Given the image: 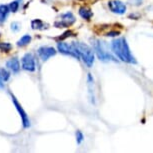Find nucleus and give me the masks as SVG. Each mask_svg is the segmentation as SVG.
<instances>
[{
  "mask_svg": "<svg viewBox=\"0 0 153 153\" xmlns=\"http://www.w3.org/2000/svg\"><path fill=\"white\" fill-rule=\"evenodd\" d=\"M21 67L27 72H34L36 70V60L33 53L27 52L23 55L21 59Z\"/></svg>",
  "mask_w": 153,
  "mask_h": 153,
  "instance_id": "obj_7",
  "label": "nucleus"
},
{
  "mask_svg": "<svg viewBox=\"0 0 153 153\" xmlns=\"http://www.w3.org/2000/svg\"><path fill=\"white\" fill-rule=\"evenodd\" d=\"M12 48H13V46L9 42H0V50H1L2 52L8 53L12 50Z\"/></svg>",
  "mask_w": 153,
  "mask_h": 153,
  "instance_id": "obj_17",
  "label": "nucleus"
},
{
  "mask_svg": "<svg viewBox=\"0 0 153 153\" xmlns=\"http://www.w3.org/2000/svg\"><path fill=\"white\" fill-rule=\"evenodd\" d=\"M31 28L33 30H45L48 28V24L41 19H33L31 21Z\"/></svg>",
  "mask_w": 153,
  "mask_h": 153,
  "instance_id": "obj_12",
  "label": "nucleus"
},
{
  "mask_svg": "<svg viewBox=\"0 0 153 153\" xmlns=\"http://www.w3.org/2000/svg\"><path fill=\"white\" fill-rule=\"evenodd\" d=\"M111 50L120 61L128 64H136V59L132 55L125 37H119L112 40Z\"/></svg>",
  "mask_w": 153,
  "mask_h": 153,
  "instance_id": "obj_1",
  "label": "nucleus"
},
{
  "mask_svg": "<svg viewBox=\"0 0 153 153\" xmlns=\"http://www.w3.org/2000/svg\"><path fill=\"white\" fill-rule=\"evenodd\" d=\"M6 68L9 69L13 74H17V73H19L20 69L22 67H21V64H20L19 59L17 58L16 56H14L6 61Z\"/></svg>",
  "mask_w": 153,
  "mask_h": 153,
  "instance_id": "obj_10",
  "label": "nucleus"
},
{
  "mask_svg": "<svg viewBox=\"0 0 153 153\" xmlns=\"http://www.w3.org/2000/svg\"><path fill=\"white\" fill-rule=\"evenodd\" d=\"M107 5L111 12L118 14V15H122L127 10L126 4L124 2L120 1V0H110L107 3Z\"/></svg>",
  "mask_w": 153,
  "mask_h": 153,
  "instance_id": "obj_9",
  "label": "nucleus"
},
{
  "mask_svg": "<svg viewBox=\"0 0 153 153\" xmlns=\"http://www.w3.org/2000/svg\"><path fill=\"white\" fill-rule=\"evenodd\" d=\"M75 136H76V142H77V144H81L82 141L84 140V134H83L80 130L76 131V133H75Z\"/></svg>",
  "mask_w": 153,
  "mask_h": 153,
  "instance_id": "obj_20",
  "label": "nucleus"
},
{
  "mask_svg": "<svg viewBox=\"0 0 153 153\" xmlns=\"http://www.w3.org/2000/svg\"><path fill=\"white\" fill-rule=\"evenodd\" d=\"M0 71H1V76H2V79H3L4 82H7L8 80L10 79V76H11V73H10V70L8 68H0Z\"/></svg>",
  "mask_w": 153,
  "mask_h": 153,
  "instance_id": "obj_18",
  "label": "nucleus"
},
{
  "mask_svg": "<svg viewBox=\"0 0 153 153\" xmlns=\"http://www.w3.org/2000/svg\"><path fill=\"white\" fill-rule=\"evenodd\" d=\"M9 13H10V9L8 5L6 4L0 5V24H2V23L6 21V18Z\"/></svg>",
  "mask_w": 153,
  "mask_h": 153,
  "instance_id": "obj_13",
  "label": "nucleus"
},
{
  "mask_svg": "<svg viewBox=\"0 0 153 153\" xmlns=\"http://www.w3.org/2000/svg\"><path fill=\"white\" fill-rule=\"evenodd\" d=\"M78 14L82 19L87 20V21H89V20L93 17V12H92V10L87 6L80 7L79 10H78Z\"/></svg>",
  "mask_w": 153,
  "mask_h": 153,
  "instance_id": "obj_11",
  "label": "nucleus"
},
{
  "mask_svg": "<svg viewBox=\"0 0 153 153\" xmlns=\"http://www.w3.org/2000/svg\"><path fill=\"white\" fill-rule=\"evenodd\" d=\"M31 40H32L31 35H29V34H24V35L16 42V45L18 46V47H24V46H27L31 42Z\"/></svg>",
  "mask_w": 153,
  "mask_h": 153,
  "instance_id": "obj_15",
  "label": "nucleus"
},
{
  "mask_svg": "<svg viewBox=\"0 0 153 153\" xmlns=\"http://www.w3.org/2000/svg\"><path fill=\"white\" fill-rule=\"evenodd\" d=\"M75 21H76V19H75L74 14L68 11V12H65L60 15L59 18L54 23V26L56 28H68L72 26Z\"/></svg>",
  "mask_w": 153,
  "mask_h": 153,
  "instance_id": "obj_6",
  "label": "nucleus"
},
{
  "mask_svg": "<svg viewBox=\"0 0 153 153\" xmlns=\"http://www.w3.org/2000/svg\"><path fill=\"white\" fill-rule=\"evenodd\" d=\"M5 86V82L3 81L2 79V76H1V71H0V89H3Z\"/></svg>",
  "mask_w": 153,
  "mask_h": 153,
  "instance_id": "obj_23",
  "label": "nucleus"
},
{
  "mask_svg": "<svg viewBox=\"0 0 153 153\" xmlns=\"http://www.w3.org/2000/svg\"><path fill=\"white\" fill-rule=\"evenodd\" d=\"M73 44L76 48L77 52L80 56V60H82L83 63L87 66L88 68L92 67L94 63V50L90 46L85 44L83 42H73Z\"/></svg>",
  "mask_w": 153,
  "mask_h": 153,
  "instance_id": "obj_2",
  "label": "nucleus"
},
{
  "mask_svg": "<svg viewBox=\"0 0 153 153\" xmlns=\"http://www.w3.org/2000/svg\"><path fill=\"white\" fill-rule=\"evenodd\" d=\"M22 2H23V0H13V1H11L10 3L8 4L9 9H10V12L16 13L17 11L19 10V8L21 7Z\"/></svg>",
  "mask_w": 153,
  "mask_h": 153,
  "instance_id": "obj_16",
  "label": "nucleus"
},
{
  "mask_svg": "<svg viewBox=\"0 0 153 153\" xmlns=\"http://www.w3.org/2000/svg\"><path fill=\"white\" fill-rule=\"evenodd\" d=\"M72 35H73V32L69 30V31H66L65 33H63L62 35L60 36L58 39H60V40H64L65 38H68V37H70V36H72Z\"/></svg>",
  "mask_w": 153,
  "mask_h": 153,
  "instance_id": "obj_21",
  "label": "nucleus"
},
{
  "mask_svg": "<svg viewBox=\"0 0 153 153\" xmlns=\"http://www.w3.org/2000/svg\"><path fill=\"white\" fill-rule=\"evenodd\" d=\"M57 53V50L52 46H41L37 50V54H38L39 58L42 61H47L51 58V57L55 56Z\"/></svg>",
  "mask_w": 153,
  "mask_h": 153,
  "instance_id": "obj_8",
  "label": "nucleus"
},
{
  "mask_svg": "<svg viewBox=\"0 0 153 153\" xmlns=\"http://www.w3.org/2000/svg\"><path fill=\"white\" fill-rule=\"evenodd\" d=\"M118 35H119V32H118V31H110V32L106 33V36H108V37H115Z\"/></svg>",
  "mask_w": 153,
  "mask_h": 153,
  "instance_id": "obj_22",
  "label": "nucleus"
},
{
  "mask_svg": "<svg viewBox=\"0 0 153 153\" xmlns=\"http://www.w3.org/2000/svg\"><path fill=\"white\" fill-rule=\"evenodd\" d=\"M104 43L105 42L101 41V40L96 39V38L91 39L92 48H93L95 54L97 55L98 59L101 60V61H104V62H106V61H117V60L115 59V57L112 55L109 51H107Z\"/></svg>",
  "mask_w": 153,
  "mask_h": 153,
  "instance_id": "obj_3",
  "label": "nucleus"
},
{
  "mask_svg": "<svg viewBox=\"0 0 153 153\" xmlns=\"http://www.w3.org/2000/svg\"><path fill=\"white\" fill-rule=\"evenodd\" d=\"M87 83H88V89L89 94H90V100L92 103H95V95H94V78L92 77L91 74L87 75Z\"/></svg>",
  "mask_w": 153,
  "mask_h": 153,
  "instance_id": "obj_14",
  "label": "nucleus"
},
{
  "mask_svg": "<svg viewBox=\"0 0 153 153\" xmlns=\"http://www.w3.org/2000/svg\"><path fill=\"white\" fill-rule=\"evenodd\" d=\"M57 51L61 54H64V55L71 56L75 59L80 60V56L77 52L76 48H75L73 42L69 44V43L63 41V40H60V41L57 42Z\"/></svg>",
  "mask_w": 153,
  "mask_h": 153,
  "instance_id": "obj_4",
  "label": "nucleus"
},
{
  "mask_svg": "<svg viewBox=\"0 0 153 153\" xmlns=\"http://www.w3.org/2000/svg\"><path fill=\"white\" fill-rule=\"evenodd\" d=\"M10 28L13 32H18V31H20V29H21V24H20V22L18 21H13L10 24Z\"/></svg>",
  "mask_w": 153,
  "mask_h": 153,
  "instance_id": "obj_19",
  "label": "nucleus"
},
{
  "mask_svg": "<svg viewBox=\"0 0 153 153\" xmlns=\"http://www.w3.org/2000/svg\"><path fill=\"white\" fill-rule=\"evenodd\" d=\"M9 95L11 97V100H12V103L13 105L15 106V109L18 112V114L20 115V118H21V121H22V125L24 128H29L31 126V123H30V118L29 116L27 115V113L25 112V110L23 109L22 105L19 103V101L17 100V98L14 96V94L12 92H9Z\"/></svg>",
  "mask_w": 153,
  "mask_h": 153,
  "instance_id": "obj_5",
  "label": "nucleus"
}]
</instances>
